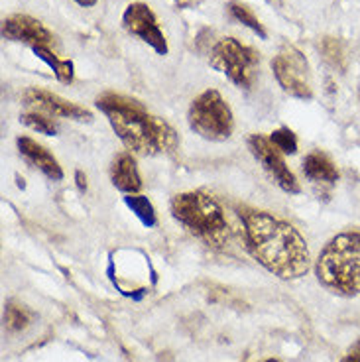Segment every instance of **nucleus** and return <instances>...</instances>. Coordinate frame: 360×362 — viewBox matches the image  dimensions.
<instances>
[{"mask_svg":"<svg viewBox=\"0 0 360 362\" xmlns=\"http://www.w3.org/2000/svg\"><path fill=\"white\" fill-rule=\"evenodd\" d=\"M32 52L50 69H54L57 81L64 83V85H71L73 79H75V65H73L71 59H62L55 52H52L50 45H36V47H32Z\"/></svg>","mask_w":360,"mask_h":362,"instance_id":"obj_15","label":"nucleus"},{"mask_svg":"<svg viewBox=\"0 0 360 362\" xmlns=\"http://www.w3.org/2000/svg\"><path fill=\"white\" fill-rule=\"evenodd\" d=\"M16 146H18L20 156H22L32 168H36V170H40V172L44 173L47 180H64V170H62L59 162L45 150L44 146L37 144L36 140H32L30 136H18V138H16Z\"/></svg>","mask_w":360,"mask_h":362,"instance_id":"obj_12","label":"nucleus"},{"mask_svg":"<svg viewBox=\"0 0 360 362\" xmlns=\"http://www.w3.org/2000/svg\"><path fill=\"white\" fill-rule=\"evenodd\" d=\"M244 246L256 262L281 280H297L311 268V252L296 226L268 211L240 207Z\"/></svg>","mask_w":360,"mask_h":362,"instance_id":"obj_1","label":"nucleus"},{"mask_svg":"<svg viewBox=\"0 0 360 362\" xmlns=\"http://www.w3.org/2000/svg\"><path fill=\"white\" fill-rule=\"evenodd\" d=\"M341 362H360V341H356V343H352L349 346V351L344 353Z\"/></svg>","mask_w":360,"mask_h":362,"instance_id":"obj_22","label":"nucleus"},{"mask_svg":"<svg viewBox=\"0 0 360 362\" xmlns=\"http://www.w3.org/2000/svg\"><path fill=\"white\" fill-rule=\"evenodd\" d=\"M110 183L118 191L127 193V195L140 193V189H142V177H140V172H138L134 156L130 154V152H120L112 160V163H110Z\"/></svg>","mask_w":360,"mask_h":362,"instance_id":"obj_13","label":"nucleus"},{"mask_svg":"<svg viewBox=\"0 0 360 362\" xmlns=\"http://www.w3.org/2000/svg\"><path fill=\"white\" fill-rule=\"evenodd\" d=\"M264 362H279L278 358H268V361H264Z\"/></svg>","mask_w":360,"mask_h":362,"instance_id":"obj_25","label":"nucleus"},{"mask_svg":"<svg viewBox=\"0 0 360 362\" xmlns=\"http://www.w3.org/2000/svg\"><path fill=\"white\" fill-rule=\"evenodd\" d=\"M30 323H32V313L26 308L16 305V303L6 305V309H4V327L8 329L10 333L24 331Z\"/></svg>","mask_w":360,"mask_h":362,"instance_id":"obj_19","label":"nucleus"},{"mask_svg":"<svg viewBox=\"0 0 360 362\" xmlns=\"http://www.w3.org/2000/svg\"><path fill=\"white\" fill-rule=\"evenodd\" d=\"M248 150L254 156V160L260 163L262 170L268 173L279 189L286 191L289 195H297L301 193L299 181L294 175V172L288 168V163L284 160V156L276 146L272 144L270 138L262 134H250L248 136Z\"/></svg>","mask_w":360,"mask_h":362,"instance_id":"obj_8","label":"nucleus"},{"mask_svg":"<svg viewBox=\"0 0 360 362\" xmlns=\"http://www.w3.org/2000/svg\"><path fill=\"white\" fill-rule=\"evenodd\" d=\"M2 37L30 47L54 44V34L40 20L28 14H10L2 20Z\"/></svg>","mask_w":360,"mask_h":362,"instance_id":"obj_11","label":"nucleus"},{"mask_svg":"<svg viewBox=\"0 0 360 362\" xmlns=\"http://www.w3.org/2000/svg\"><path fill=\"white\" fill-rule=\"evenodd\" d=\"M209 65L215 71L223 73L236 87L250 89L256 67L260 65V54L250 45H244L240 40L228 36L213 45L209 55Z\"/></svg>","mask_w":360,"mask_h":362,"instance_id":"obj_6","label":"nucleus"},{"mask_svg":"<svg viewBox=\"0 0 360 362\" xmlns=\"http://www.w3.org/2000/svg\"><path fill=\"white\" fill-rule=\"evenodd\" d=\"M228 12H231V16H233L236 22H240L243 26L250 28L256 36H260L262 40H266V37H268L266 30H264V26L260 24V20L256 18V14H254L252 10L248 8L246 4L238 2V0H233V2L228 4Z\"/></svg>","mask_w":360,"mask_h":362,"instance_id":"obj_16","label":"nucleus"},{"mask_svg":"<svg viewBox=\"0 0 360 362\" xmlns=\"http://www.w3.org/2000/svg\"><path fill=\"white\" fill-rule=\"evenodd\" d=\"M20 122H22V124H26L28 128H32V130L37 132V134H45V136L57 134V124L52 120V117H45V115H40V112H34V110L24 112V115L20 117Z\"/></svg>","mask_w":360,"mask_h":362,"instance_id":"obj_20","label":"nucleus"},{"mask_svg":"<svg viewBox=\"0 0 360 362\" xmlns=\"http://www.w3.org/2000/svg\"><path fill=\"white\" fill-rule=\"evenodd\" d=\"M122 26L130 36L138 37L140 42L150 45L158 55H168L170 45L166 40V34L158 24V18L153 10L146 2H132L122 12Z\"/></svg>","mask_w":360,"mask_h":362,"instance_id":"obj_9","label":"nucleus"},{"mask_svg":"<svg viewBox=\"0 0 360 362\" xmlns=\"http://www.w3.org/2000/svg\"><path fill=\"white\" fill-rule=\"evenodd\" d=\"M272 71L281 90L288 93L289 97L301 100L313 99L309 62L296 45L286 44L279 47L272 59Z\"/></svg>","mask_w":360,"mask_h":362,"instance_id":"obj_7","label":"nucleus"},{"mask_svg":"<svg viewBox=\"0 0 360 362\" xmlns=\"http://www.w3.org/2000/svg\"><path fill=\"white\" fill-rule=\"evenodd\" d=\"M319 52L323 54L325 62L331 65V67H335V69H344V47H342L341 40L331 36L321 37Z\"/></svg>","mask_w":360,"mask_h":362,"instance_id":"obj_18","label":"nucleus"},{"mask_svg":"<svg viewBox=\"0 0 360 362\" xmlns=\"http://www.w3.org/2000/svg\"><path fill=\"white\" fill-rule=\"evenodd\" d=\"M301 172L311 183H321V185H333L339 181V170L333 160L323 152H311L303 158Z\"/></svg>","mask_w":360,"mask_h":362,"instance_id":"obj_14","label":"nucleus"},{"mask_svg":"<svg viewBox=\"0 0 360 362\" xmlns=\"http://www.w3.org/2000/svg\"><path fill=\"white\" fill-rule=\"evenodd\" d=\"M315 278L339 298L360 296V230L333 236L315 260Z\"/></svg>","mask_w":360,"mask_h":362,"instance_id":"obj_4","label":"nucleus"},{"mask_svg":"<svg viewBox=\"0 0 360 362\" xmlns=\"http://www.w3.org/2000/svg\"><path fill=\"white\" fill-rule=\"evenodd\" d=\"M22 100H24L28 109L40 112V115H45V117L69 118V120H77V122H91L93 120V112L89 109L79 107L71 100L55 95L52 90L30 87V89L24 90Z\"/></svg>","mask_w":360,"mask_h":362,"instance_id":"obj_10","label":"nucleus"},{"mask_svg":"<svg viewBox=\"0 0 360 362\" xmlns=\"http://www.w3.org/2000/svg\"><path fill=\"white\" fill-rule=\"evenodd\" d=\"M75 183H77L79 191H87V177H85V173L81 170L75 172Z\"/></svg>","mask_w":360,"mask_h":362,"instance_id":"obj_23","label":"nucleus"},{"mask_svg":"<svg viewBox=\"0 0 360 362\" xmlns=\"http://www.w3.org/2000/svg\"><path fill=\"white\" fill-rule=\"evenodd\" d=\"M270 142L278 148L281 154H296L297 152V138L294 130L281 127L274 130L270 134Z\"/></svg>","mask_w":360,"mask_h":362,"instance_id":"obj_21","label":"nucleus"},{"mask_svg":"<svg viewBox=\"0 0 360 362\" xmlns=\"http://www.w3.org/2000/svg\"><path fill=\"white\" fill-rule=\"evenodd\" d=\"M95 105L107 117L112 132L130 154L153 158L173 154L180 148L175 128L152 115L140 100L108 90L95 99Z\"/></svg>","mask_w":360,"mask_h":362,"instance_id":"obj_2","label":"nucleus"},{"mask_svg":"<svg viewBox=\"0 0 360 362\" xmlns=\"http://www.w3.org/2000/svg\"><path fill=\"white\" fill-rule=\"evenodd\" d=\"M187 122L195 134L209 142H225L233 136L234 130L231 105L216 89L203 90L191 100Z\"/></svg>","mask_w":360,"mask_h":362,"instance_id":"obj_5","label":"nucleus"},{"mask_svg":"<svg viewBox=\"0 0 360 362\" xmlns=\"http://www.w3.org/2000/svg\"><path fill=\"white\" fill-rule=\"evenodd\" d=\"M75 2H77L79 6H83V8H91V6H95L99 0H75Z\"/></svg>","mask_w":360,"mask_h":362,"instance_id":"obj_24","label":"nucleus"},{"mask_svg":"<svg viewBox=\"0 0 360 362\" xmlns=\"http://www.w3.org/2000/svg\"><path fill=\"white\" fill-rule=\"evenodd\" d=\"M124 203H127V207L134 213L136 217L140 218V223L144 226H156V211H153V205L150 203L148 197L144 195H140V193H132V195H127L124 197Z\"/></svg>","mask_w":360,"mask_h":362,"instance_id":"obj_17","label":"nucleus"},{"mask_svg":"<svg viewBox=\"0 0 360 362\" xmlns=\"http://www.w3.org/2000/svg\"><path fill=\"white\" fill-rule=\"evenodd\" d=\"M171 217L193 238L213 250H226L233 245V228L223 207L203 191L178 193L170 201Z\"/></svg>","mask_w":360,"mask_h":362,"instance_id":"obj_3","label":"nucleus"}]
</instances>
